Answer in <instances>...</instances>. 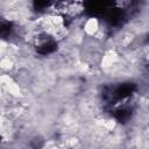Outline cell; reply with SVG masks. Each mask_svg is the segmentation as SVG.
I'll return each instance as SVG.
<instances>
[{"label":"cell","instance_id":"6da1fadb","mask_svg":"<svg viewBox=\"0 0 149 149\" xmlns=\"http://www.w3.org/2000/svg\"><path fill=\"white\" fill-rule=\"evenodd\" d=\"M111 3L108 2H102V1H91L86 3V13L88 15L98 16V15H104L105 12L109 8Z\"/></svg>","mask_w":149,"mask_h":149},{"label":"cell","instance_id":"7a4b0ae2","mask_svg":"<svg viewBox=\"0 0 149 149\" xmlns=\"http://www.w3.org/2000/svg\"><path fill=\"white\" fill-rule=\"evenodd\" d=\"M136 91V85L133 83H125L120 86H118L114 91V97L116 99H125L129 95H132Z\"/></svg>","mask_w":149,"mask_h":149},{"label":"cell","instance_id":"3957f363","mask_svg":"<svg viewBox=\"0 0 149 149\" xmlns=\"http://www.w3.org/2000/svg\"><path fill=\"white\" fill-rule=\"evenodd\" d=\"M105 20L111 24H119L123 19V12L120 8H108L105 14Z\"/></svg>","mask_w":149,"mask_h":149},{"label":"cell","instance_id":"277c9868","mask_svg":"<svg viewBox=\"0 0 149 149\" xmlns=\"http://www.w3.org/2000/svg\"><path fill=\"white\" fill-rule=\"evenodd\" d=\"M56 49H57V43L54 41H48L37 48V52H40L41 55H48L54 52Z\"/></svg>","mask_w":149,"mask_h":149},{"label":"cell","instance_id":"5b68a950","mask_svg":"<svg viewBox=\"0 0 149 149\" xmlns=\"http://www.w3.org/2000/svg\"><path fill=\"white\" fill-rule=\"evenodd\" d=\"M130 115H132V113L127 108H120V109L115 111V113H114V118L119 122H126V121H128L129 118H130Z\"/></svg>","mask_w":149,"mask_h":149},{"label":"cell","instance_id":"8992f818","mask_svg":"<svg viewBox=\"0 0 149 149\" xmlns=\"http://www.w3.org/2000/svg\"><path fill=\"white\" fill-rule=\"evenodd\" d=\"M13 26L9 21L0 20V37H7L10 35Z\"/></svg>","mask_w":149,"mask_h":149},{"label":"cell","instance_id":"52a82bcc","mask_svg":"<svg viewBox=\"0 0 149 149\" xmlns=\"http://www.w3.org/2000/svg\"><path fill=\"white\" fill-rule=\"evenodd\" d=\"M34 6H35L36 9H43V8L49 6V2H47V1H35Z\"/></svg>","mask_w":149,"mask_h":149},{"label":"cell","instance_id":"ba28073f","mask_svg":"<svg viewBox=\"0 0 149 149\" xmlns=\"http://www.w3.org/2000/svg\"><path fill=\"white\" fill-rule=\"evenodd\" d=\"M42 144H43V142H42V140H40V139H35V140L33 141V143H31V146H33L34 149H40V148L42 147Z\"/></svg>","mask_w":149,"mask_h":149},{"label":"cell","instance_id":"9c48e42d","mask_svg":"<svg viewBox=\"0 0 149 149\" xmlns=\"http://www.w3.org/2000/svg\"><path fill=\"white\" fill-rule=\"evenodd\" d=\"M0 140H1V137H0Z\"/></svg>","mask_w":149,"mask_h":149}]
</instances>
